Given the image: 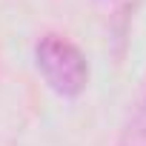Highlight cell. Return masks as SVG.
Returning <instances> with one entry per match:
<instances>
[{
  "mask_svg": "<svg viewBox=\"0 0 146 146\" xmlns=\"http://www.w3.org/2000/svg\"><path fill=\"white\" fill-rule=\"evenodd\" d=\"M35 57H37V69L43 72L46 83L57 95L75 98L83 92V86L89 80V66H86L83 52L75 43H69L60 35H46V37H40Z\"/></svg>",
  "mask_w": 146,
  "mask_h": 146,
  "instance_id": "cell-1",
  "label": "cell"
},
{
  "mask_svg": "<svg viewBox=\"0 0 146 146\" xmlns=\"http://www.w3.org/2000/svg\"><path fill=\"white\" fill-rule=\"evenodd\" d=\"M117 146H146V95H143L137 112L123 126V132L117 137Z\"/></svg>",
  "mask_w": 146,
  "mask_h": 146,
  "instance_id": "cell-2",
  "label": "cell"
}]
</instances>
